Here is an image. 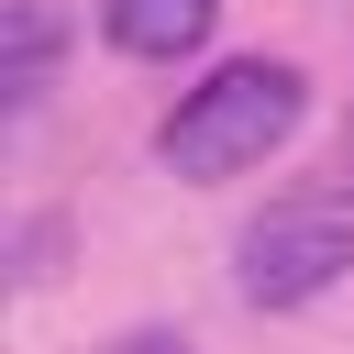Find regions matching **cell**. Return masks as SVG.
Segmentation results:
<instances>
[{
	"mask_svg": "<svg viewBox=\"0 0 354 354\" xmlns=\"http://www.w3.org/2000/svg\"><path fill=\"white\" fill-rule=\"evenodd\" d=\"M122 354H188V343H166V332H144V343H122Z\"/></svg>",
	"mask_w": 354,
	"mask_h": 354,
	"instance_id": "5b68a950",
	"label": "cell"
},
{
	"mask_svg": "<svg viewBox=\"0 0 354 354\" xmlns=\"http://www.w3.org/2000/svg\"><path fill=\"white\" fill-rule=\"evenodd\" d=\"M343 266H354V177L277 188V199L232 232V288H243L254 310H299V299H321Z\"/></svg>",
	"mask_w": 354,
	"mask_h": 354,
	"instance_id": "7a4b0ae2",
	"label": "cell"
},
{
	"mask_svg": "<svg viewBox=\"0 0 354 354\" xmlns=\"http://www.w3.org/2000/svg\"><path fill=\"white\" fill-rule=\"evenodd\" d=\"M299 111H310V77H299L288 55H232V66H210V77L155 122V155H166L177 177H243V166H266V155L299 133Z\"/></svg>",
	"mask_w": 354,
	"mask_h": 354,
	"instance_id": "6da1fadb",
	"label": "cell"
},
{
	"mask_svg": "<svg viewBox=\"0 0 354 354\" xmlns=\"http://www.w3.org/2000/svg\"><path fill=\"white\" fill-rule=\"evenodd\" d=\"M210 22H221V0H100V33L122 55H188V44H210Z\"/></svg>",
	"mask_w": 354,
	"mask_h": 354,
	"instance_id": "3957f363",
	"label": "cell"
},
{
	"mask_svg": "<svg viewBox=\"0 0 354 354\" xmlns=\"http://www.w3.org/2000/svg\"><path fill=\"white\" fill-rule=\"evenodd\" d=\"M44 77H55V11L11 0V22H0V100H11V122L44 100Z\"/></svg>",
	"mask_w": 354,
	"mask_h": 354,
	"instance_id": "277c9868",
	"label": "cell"
}]
</instances>
